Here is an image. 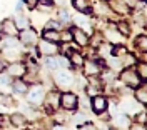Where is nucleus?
<instances>
[{
    "label": "nucleus",
    "instance_id": "1",
    "mask_svg": "<svg viewBox=\"0 0 147 130\" xmlns=\"http://www.w3.org/2000/svg\"><path fill=\"white\" fill-rule=\"evenodd\" d=\"M120 82L124 85H127V87H132V88H136V87H139L142 84L139 74L136 72V68H132V67H125V70L120 74Z\"/></svg>",
    "mask_w": 147,
    "mask_h": 130
},
{
    "label": "nucleus",
    "instance_id": "2",
    "mask_svg": "<svg viewBox=\"0 0 147 130\" xmlns=\"http://www.w3.org/2000/svg\"><path fill=\"white\" fill-rule=\"evenodd\" d=\"M60 105H62V109L67 112L70 110H77V107H79V99H77V95L72 92H65L60 95Z\"/></svg>",
    "mask_w": 147,
    "mask_h": 130
},
{
    "label": "nucleus",
    "instance_id": "3",
    "mask_svg": "<svg viewBox=\"0 0 147 130\" xmlns=\"http://www.w3.org/2000/svg\"><path fill=\"white\" fill-rule=\"evenodd\" d=\"M37 52L38 55H44V57H54L59 54V45H55L54 42H49V40H44L40 44H37Z\"/></svg>",
    "mask_w": 147,
    "mask_h": 130
},
{
    "label": "nucleus",
    "instance_id": "4",
    "mask_svg": "<svg viewBox=\"0 0 147 130\" xmlns=\"http://www.w3.org/2000/svg\"><path fill=\"white\" fill-rule=\"evenodd\" d=\"M17 35H18V42L24 44V45H35L37 38H38L37 37V32L34 30V28H30V27L22 28Z\"/></svg>",
    "mask_w": 147,
    "mask_h": 130
},
{
    "label": "nucleus",
    "instance_id": "5",
    "mask_svg": "<svg viewBox=\"0 0 147 130\" xmlns=\"http://www.w3.org/2000/svg\"><path fill=\"white\" fill-rule=\"evenodd\" d=\"M82 67H84V72H85L87 77H99L100 72L104 70L100 60H85Z\"/></svg>",
    "mask_w": 147,
    "mask_h": 130
},
{
    "label": "nucleus",
    "instance_id": "6",
    "mask_svg": "<svg viewBox=\"0 0 147 130\" xmlns=\"http://www.w3.org/2000/svg\"><path fill=\"white\" fill-rule=\"evenodd\" d=\"M107 105H109V102H107V99H105L104 95L97 93V95H94V97H92L90 107H92V110H94V113H97V115L105 113V110H107Z\"/></svg>",
    "mask_w": 147,
    "mask_h": 130
},
{
    "label": "nucleus",
    "instance_id": "7",
    "mask_svg": "<svg viewBox=\"0 0 147 130\" xmlns=\"http://www.w3.org/2000/svg\"><path fill=\"white\" fill-rule=\"evenodd\" d=\"M44 99H45V92L42 87H34V88L27 90V100L32 105H42Z\"/></svg>",
    "mask_w": 147,
    "mask_h": 130
},
{
    "label": "nucleus",
    "instance_id": "8",
    "mask_svg": "<svg viewBox=\"0 0 147 130\" xmlns=\"http://www.w3.org/2000/svg\"><path fill=\"white\" fill-rule=\"evenodd\" d=\"M54 80H55V84L59 85L60 88H69V87L74 84L72 75H70V72H67V70H60V72H57Z\"/></svg>",
    "mask_w": 147,
    "mask_h": 130
},
{
    "label": "nucleus",
    "instance_id": "9",
    "mask_svg": "<svg viewBox=\"0 0 147 130\" xmlns=\"http://www.w3.org/2000/svg\"><path fill=\"white\" fill-rule=\"evenodd\" d=\"M25 74H27V67L22 64V62H12V64L9 65V70H7V75H9V77L22 78Z\"/></svg>",
    "mask_w": 147,
    "mask_h": 130
},
{
    "label": "nucleus",
    "instance_id": "10",
    "mask_svg": "<svg viewBox=\"0 0 147 130\" xmlns=\"http://www.w3.org/2000/svg\"><path fill=\"white\" fill-rule=\"evenodd\" d=\"M72 40H74V42H75L79 47H87L89 44H90L89 35L84 32L82 28H79V27L72 28Z\"/></svg>",
    "mask_w": 147,
    "mask_h": 130
},
{
    "label": "nucleus",
    "instance_id": "11",
    "mask_svg": "<svg viewBox=\"0 0 147 130\" xmlns=\"http://www.w3.org/2000/svg\"><path fill=\"white\" fill-rule=\"evenodd\" d=\"M0 34H2V35H13V37H17L18 28H17V25H15L13 19H5L0 23Z\"/></svg>",
    "mask_w": 147,
    "mask_h": 130
},
{
    "label": "nucleus",
    "instance_id": "12",
    "mask_svg": "<svg viewBox=\"0 0 147 130\" xmlns=\"http://www.w3.org/2000/svg\"><path fill=\"white\" fill-rule=\"evenodd\" d=\"M44 103H45V107L49 110H57L59 109V105H60V93L59 92H50L45 95V99H44Z\"/></svg>",
    "mask_w": 147,
    "mask_h": 130
},
{
    "label": "nucleus",
    "instance_id": "13",
    "mask_svg": "<svg viewBox=\"0 0 147 130\" xmlns=\"http://www.w3.org/2000/svg\"><path fill=\"white\" fill-rule=\"evenodd\" d=\"M109 7L115 13H120V15H125V13H129V7L127 5V0H110V3H109Z\"/></svg>",
    "mask_w": 147,
    "mask_h": 130
},
{
    "label": "nucleus",
    "instance_id": "14",
    "mask_svg": "<svg viewBox=\"0 0 147 130\" xmlns=\"http://www.w3.org/2000/svg\"><path fill=\"white\" fill-rule=\"evenodd\" d=\"M114 129L117 130H127L130 129V119H129L127 113H120V115H117L115 119H114Z\"/></svg>",
    "mask_w": 147,
    "mask_h": 130
},
{
    "label": "nucleus",
    "instance_id": "15",
    "mask_svg": "<svg viewBox=\"0 0 147 130\" xmlns=\"http://www.w3.org/2000/svg\"><path fill=\"white\" fill-rule=\"evenodd\" d=\"M105 37L109 38L110 40V44H114V45H115V44H122V42H124V35H120L119 32H117V28L115 27H112V28H107V30H105Z\"/></svg>",
    "mask_w": 147,
    "mask_h": 130
},
{
    "label": "nucleus",
    "instance_id": "16",
    "mask_svg": "<svg viewBox=\"0 0 147 130\" xmlns=\"http://www.w3.org/2000/svg\"><path fill=\"white\" fill-rule=\"evenodd\" d=\"M134 97H136V102L142 103V105H146V103H147V87H146V82H142L139 87H136V93H134Z\"/></svg>",
    "mask_w": 147,
    "mask_h": 130
},
{
    "label": "nucleus",
    "instance_id": "17",
    "mask_svg": "<svg viewBox=\"0 0 147 130\" xmlns=\"http://www.w3.org/2000/svg\"><path fill=\"white\" fill-rule=\"evenodd\" d=\"M94 10H95V13H97V17H107L110 12V7L107 3H102V2H94Z\"/></svg>",
    "mask_w": 147,
    "mask_h": 130
},
{
    "label": "nucleus",
    "instance_id": "18",
    "mask_svg": "<svg viewBox=\"0 0 147 130\" xmlns=\"http://www.w3.org/2000/svg\"><path fill=\"white\" fill-rule=\"evenodd\" d=\"M18 55H20V54H18L17 47H3V58H5V60L17 62Z\"/></svg>",
    "mask_w": 147,
    "mask_h": 130
},
{
    "label": "nucleus",
    "instance_id": "19",
    "mask_svg": "<svg viewBox=\"0 0 147 130\" xmlns=\"http://www.w3.org/2000/svg\"><path fill=\"white\" fill-rule=\"evenodd\" d=\"M18 45V40L17 37H13V35H2L0 34V47L3 48V47H17Z\"/></svg>",
    "mask_w": 147,
    "mask_h": 130
},
{
    "label": "nucleus",
    "instance_id": "20",
    "mask_svg": "<svg viewBox=\"0 0 147 130\" xmlns=\"http://www.w3.org/2000/svg\"><path fill=\"white\" fill-rule=\"evenodd\" d=\"M10 123H12L13 127H25L28 122H27V117H25V115H22V113H13V115H10Z\"/></svg>",
    "mask_w": 147,
    "mask_h": 130
},
{
    "label": "nucleus",
    "instance_id": "21",
    "mask_svg": "<svg viewBox=\"0 0 147 130\" xmlns=\"http://www.w3.org/2000/svg\"><path fill=\"white\" fill-rule=\"evenodd\" d=\"M69 62H70V65L77 67V68H80V67L84 65V62H85V58H84L82 54H79V52H72V54L69 55Z\"/></svg>",
    "mask_w": 147,
    "mask_h": 130
},
{
    "label": "nucleus",
    "instance_id": "22",
    "mask_svg": "<svg viewBox=\"0 0 147 130\" xmlns=\"http://www.w3.org/2000/svg\"><path fill=\"white\" fill-rule=\"evenodd\" d=\"M10 85H12V88L17 93H27V90H28V84L24 82V80H20V78H15Z\"/></svg>",
    "mask_w": 147,
    "mask_h": 130
},
{
    "label": "nucleus",
    "instance_id": "23",
    "mask_svg": "<svg viewBox=\"0 0 147 130\" xmlns=\"http://www.w3.org/2000/svg\"><path fill=\"white\" fill-rule=\"evenodd\" d=\"M42 38H44V40H49V42H54V44L60 42V35H59L57 30H47V28H44Z\"/></svg>",
    "mask_w": 147,
    "mask_h": 130
},
{
    "label": "nucleus",
    "instance_id": "24",
    "mask_svg": "<svg viewBox=\"0 0 147 130\" xmlns=\"http://www.w3.org/2000/svg\"><path fill=\"white\" fill-rule=\"evenodd\" d=\"M125 54H127V48H125L124 44H115V45L112 47V50H110V55L117 57V58H122Z\"/></svg>",
    "mask_w": 147,
    "mask_h": 130
},
{
    "label": "nucleus",
    "instance_id": "25",
    "mask_svg": "<svg viewBox=\"0 0 147 130\" xmlns=\"http://www.w3.org/2000/svg\"><path fill=\"white\" fill-rule=\"evenodd\" d=\"M13 22H15V25H17L18 30H22V28H27L30 27V22H28V19L25 17V15H22V13H18L17 17L13 19Z\"/></svg>",
    "mask_w": 147,
    "mask_h": 130
},
{
    "label": "nucleus",
    "instance_id": "26",
    "mask_svg": "<svg viewBox=\"0 0 147 130\" xmlns=\"http://www.w3.org/2000/svg\"><path fill=\"white\" fill-rule=\"evenodd\" d=\"M89 0H74V9L77 12H89Z\"/></svg>",
    "mask_w": 147,
    "mask_h": 130
},
{
    "label": "nucleus",
    "instance_id": "27",
    "mask_svg": "<svg viewBox=\"0 0 147 130\" xmlns=\"http://www.w3.org/2000/svg\"><path fill=\"white\" fill-rule=\"evenodd\" d=\"M136 65H137V70H136V72L139 74L140 80H142V82H146V80H147V64H146V60H142L140 64L137 62Z\"/></svg>",
    "mask_w": 147,
    "mask_h": 130
},
{
    "label": "nucleus",
    "instance_id": "28",
    "mask_svg": "<svg viewBox=\"0 0 147 130\" xmlns=\"http://www.w3.org/2000/svg\"><path fill=\"white\" fill-rule=\"evenodd\" d=\"M134 45L137 47V48H140L142 52H146V50H147V37H146V34L137 35L136 40H134Z\"/></svg>",
    "mask_w": 147,
    "mask_h": 130
},
{
    "label": "nucleus",
    "instance_id": "29",
    "mask_svg": "<svg viewBox=\"0 0 147 130\" xmlns=\"http://www.w3.org/2000/svg\"><path fill=\"white\" fill-rule=\"evenodd\" d=\"M37 9L40 12H49V10L54 9V2L52 0H38L37 2Z\"/></svg>",
    "mask_w": 147,
    "mask_h": 130
},
{
    "label": "nucleus",
    "instance_id": "30",
    "mask_svg": "<svg viewBox=\"0 0 147 130\" xmlns=\"http://www.w3.org/2000/svg\"><path fill=\"white\" fill-rule=\"evenodd\" d=\"M120 62H122V67H132L137 64V57H134L132 54H125L120 58Z\"/></svg>",
    "mask_w": 147,
    "mask_h": 130
},
{
    "label": "nucleus",
    "instance_id": "31",
    "mask_svg": "<svg viewBox=\"0 0 147 130\" xmlns=\"http://www.w3.org/2000/svg\"><path fill=\"white\" fill-rule=\"evenodd\" d=\"M45 67L47 70H50V72H54V70H59V60H57V57H47L45 60Z\"/></svg>",
    "mask_w": 147,
    "mask_h": 130
},
{
    "label": "nucleus",
    "instance_id": "32",
    "mask_svg": "<svg viewBox=\"0 0 147 130\" xmlns=\"http://www.w3.org/2000/svg\"><path fill=\"white\" fill-rule=\"evenodd\" d=\"M115 28H117V32H119L120 35H124V37H129L130 35V27H129L127 22H119L115 25Z\"/></svg>",
    "mask_w": 147,
    "mask_h": 130
},
{
    "label": "nucleus",
    "instance_id": "33",
    "mask_svg": "<svg viewBox=\"0 0 147 130\" xmlns=\"http://www.w3.org/2000/svg\"><path fill=\"white\" fill-rule=\"evenodd\" d=\"M75 23L79 25V28L85 27L87 28V32H90V20H89V17H75Z\"/></svg>",
    "mask_w": 147,
    "mask_h": 130
},
{
    "label": "nucleus",
    "instance_id": "34",
    "mask_svg": "<svg viewBox=\"0 0 147 130\" xmlns=\"http://www.w3.org/2000/svg\"><path fill=\"white\" fill-rule=\"evenodd\" d=\"M72 122L75 125H82L84 122H87V115H85L84 112H79V113H75L72 117Z\"/></svg>",
    "mask_w": 147,
    "mask_h": 130
},
{
    "label": "nucleus",
    "instance_id": "35",
    "mask_svg": "<svg viewBox=\"0 0 147 130\" xmlns=\"http://www.w3.org/2000/svg\"><path fill=\"white\" fill-rule=\"evenodd\" d=\"M57 22H59V23H67V22H70V17H69L67 10H59V13H57Z\"/></svg>",
    "mask_w": 147,
    "mask_h": 130
},
{
    "label": "nucleus",
    "instance_id": "36",
    "mask_svg": "<svg viewBox=\"0 0 147 130\" xmlns=\"http://www.w3.org/2000/svg\"><path fill=\"white\" fill-rule=\"evenodd\" d=\"M59 35H60V42L70 44V40H72V32L70 30H62V32H59Z\"/></svg>",
    "mask_w": 147,
    "mask_h": 130
},
{
    "label": "nucleus",
    "instance_id": "37",
    "mask_svg": "<svg viewBox=\"0 0 147 130\" xmlns=\"http://www.w3.org/2000/svg\"><path fill=\"white\" fill-rule=\"evenodd\" d=\"M136 120H137L139 125H146L147 123V112L146 110H140L136 113Z\"/></svg>",
    "mask_w": 147,
    "mask_h": 130
},
{
    "label": "nucleus",
    "instance_id": "38",
    "mask_svg": "<svg viewBox=\"0 0 147 130\" xmlns=\"http://www.w3.org/2000/svg\"><path fill=\"white\" fill-rule=\"evenodd\" d=\"M12 99H10L9 95H2V93H0V105H7V107H10V105H12Z\"/></svg>",
    "mask_w": 147,
    "mask_h": 130
},
{
    "label": "nucleus",
    "instance_id": "39",
    "mask_svg": "<svg viewBox=\"0 0 147 130\" xmlns=\"http://www.w3.org/2000/svg\"><path fill=\"white\" fill-rule=\"evenodd\" d=\"M60 25H62V23H59L57 20H50V22L45 25V28L47 30H57V28H60Z\"/></svg>",
    "mask_w": 147,
    "mask_h": 130
},
{
    "label": "nucleus",
    "instance_id": "40",
    "mask_svg": "<svg viewBox=\"0 0 147 130\" xmlns=\"http://www.w3.org/2000/svg\"><path fill=\"white\" fill-rule=\"evenodd\" d=\"M79 130H97V127L90 122H84L82 125H79Z\"/></svg>",
    "mask_w": 147,
    "mask_h": 130
},
{
    "label": "nucleus",
    "instance_id": "41",
    "mask_svg": "<svg viewBox=\"0 0 147 130\" xmlns=\"http://www.w3.org/2000/svg\"><path fill=\"white\" fill-rule=\"evenodd\" d=\"M9 85H10L9 75H0V87H9Z\"/></svg>",
    "mask_w": 147,
    "mask_h": 130
},
{
    "label": "nucleus",
    "instance_id": "42",
    "mask_svg": "<svg viewBox=\"0 0 147 130\" xmlns=\"http://www.w3.org/2000/svg\"><path fill=\"white\" fill-rule=\"evenodd\" d=\"M37 2H38V0H25L24 3L27 5L28 9H35V7H37Z\"/></svg>",
    "mask_w": 147,
    "mask_h": 130
},
{
    "label": "nucleus",
    "instance_id": "43",
    "mask_svg": "<svg viewBox=\"0 0 147 130\" xmlns=\"http://www.w3.org/2000/svg\"><path fill=\"white\" fill-rule=\"evenodd\" d=\"M132 130H146V125H137V127H134Z\"/></svg>",
    "mask_w": 147,
    "mask_h": 130
},
{
    "label": "nucleus",
    "instance_id": "44",
    "mask_svg": "<svg viewBox=\"0 0 147 130\" xmlns=\"http://www.w3.org/2000/svg\"><path fill=\"white\" fill-rule=\"evenodd\" d=\"M3 68H5V62H3V60H2V58H0V72H2V70H3Z\"/></svg>",
    "mask_w": 147,
    "mask_h": 130
},
{
    "label": "nucleus",
    "instance_id": "45",
    "mask_svg": "<svg viewBox=\"0 0 147 130\" xmlns=\"http://www.w3.org/2000/svg\"><path fill=\"white\" fill-rule=\"evenodd\" d=\"M142 2H146V0H142Z\"/></svg>",
    "mask_w": 147,
    "mask_h": 130
}]
</instances>
